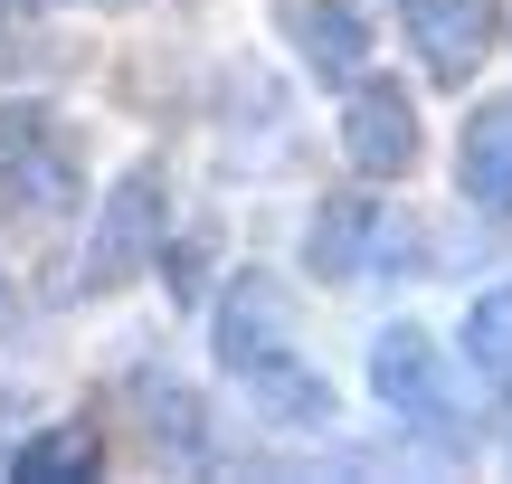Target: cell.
Here are the masks:
<instances>
[{"label": "cell", "mask_w": 512, "mask_h": 484, "mask_svg": "<svg viewBox=\"0 0 512 484\" xmlns=\"http://www.w3.org/2000/svg\"><path fill=\"white\" fill-rule=\"evenodd\" d=\"M370 390L389 399V418H399V428L437 437V447H456V437H465V390H456L446 352L418 333V323H389V333L370 342Z\"/></svg>", "instance_id": "cell-1"}, {"label": "cell", "mask_w": 512, "mask_h": 484, "mask_svg": "<svg viewBox=\"0 0 512 484\" xmlns=\"http://www.w3.org/2000/svg\"><path fill=\"white\" fill-rule=\"evenodd\" d=\"M162 238H171V181H162V162H133L124 181L105 190V209H95V238H86V295L133 285L152 257H162Z\"/></svg>", "instance_id": "cell-2"}, {"label": "cell", "mask_w": 512, "mask_h": 484, "mask_svg": "<svg viewBox=\"0 0 512 484\" xmlns=\"http://www.w3.org/2000/svg\"><path fill=\"white\" fill-rule=\"evenodd\" d=\"M418 105H408L389 76H351V95H342V152H351V171H370V181H399L408 162H418Z\"/></svg>", "instance_id": "cell-3"}, {"label": "cell", "mask_w": 512, "mask_h": 484, "mask_svg": "<svg viewBox=\"0 0 512 484\" xmlns=\"http://www.w3.org/2000/svg\"><path fill=\"white\" fill-rule=\"evenodd\" d=\"M399 19H408L437 86H475V67L503 38V0H399Z\"/></svg>", "instance_id": "cell-4"}, {"label": "cell", "mask_w": 512, "mask_h": 484, "mask_svg": "<svg viewBox=\"0 0 512 484\" xmlns=\"http://www.w3.org/2000/svg\"><path fill=\"white\" fill-rule=\"evenodd\" d=\"M209 352H219V371L228 380H247L256 361H275V352H294V295L275 276H247L219 295V323H209Z\"/></svg>", "instance_id": "cell-5"}, {"label": "cell", "mask_w": 512, "mask_h": 484, "mask_svg": "<svg viewBox=\"0 0 512 484\" xmlns=\"http://www.w3.org/2000/svg\"><path fill=\"white\" fill-rule=\"evenodd\" d=\"M0 200H29V209L76 200V162L38 105H0Z\"/></svg>", "instance_id": "cell-6"}, {"label": "cell", "mask_w": 512, "mask_h": 484, "mask_svg": "<svg viewBox=\"0 0 512 484\" xmlns=\"http://www.w3.org/2000/svg\"><path fill=\"white\" fill-rule=\"evenodd\" d=\"M285 38L313 76H361L370 57V10L361 0H285Z\"/></svg>", "instance_id": "cell-7"}, {"label": "cell", "mask_w": 512, "mask_h": 484, "mask_svg": "<svg viewBox=\"0 0 512 484\" xmlns=\"http://www.w3.org/2000/svg\"><path fill=\"white\" fill-rule=\"evenodd\" d=\"M456 181L475 209H494V219H512V95H494V105L465 114L456 133Z\"/></svg>", "instance_id": "cell-8"}, {"label": "cell", "mask_w": 512, "mask_h": 484, "mask_svg": "<svg viewBox=\"0 0 512 484\" xmlns=\"http://www.w3.org/2000/svg\"><path fill=\"white\" fill-rule=\"evenodd\" d=\"M304 266L323 285L380 266V209H370V200H323V209H313V228H304Z\"/></svg>", "instance_id": "cell-9"}, {"label": "cell", "mask_w": 512, "mask_h": 484, "mask_svg": "<svg viewBox=\"0 0 512 484\" xmlns=\"http://www.w3.org/2000/svg\"><path fill=\"white\" fill-rule=\"evenodd\" d=\"M247 399L275 418V428H332V380L313 371L304 352H275V361H256V371H247Z\"/></svg>", "instance_id": "cell-10"}, {"label": "cell", "mask_w": 512, "mask_h": 484, "mask_svg": "<svg viewBox=\"0 0 512 484\" xmlns=\"http://www.w3.org/2000/svg\"><path fill=\"white\" fill-rule=\"evenodd\" d=\"M95 466H105V437H95L86 418L38 428V437H19V447H10V475H29V484H76V475H95Z\"/></svg>", "instance_id": "cell-11"}, {"label": "cell", "mask_w": 512, "mask_h": 484, "mask_svg": "<svg viewBox=\"0 0 512 484\" xmlns=\"http://www.w3.org/2000/svg\"><path fill=\"white\" fill-rule=\"evenodd\" d=\"M465 361H475L484 380H503V390H512V285L475 295V314H465Z\"/></svg>", "instance_id": "cell-12"}, {"label": "cell", "mask_w": 512, "mask_h": 484, "mask_svg": "<svg viewBox=\"0 0 512 484\" xmlns=\"http://www.w3.org/2000/svg\"><path fill=\"white\" fill-rule=\"evenodd\" d=\"M143 418H152V437H181V447H200V399H190L181 380H171V390L152 380V390H143Z\"/></svg>", "instance_id": "cell-13"}, {"label": "cell", "mask_w": 512, "mask_h": 484, "mask_svg": "<svg viewBox=\"0 0 512 484\" xmlns=\"http://www.w3.org/2000/svg\"><path fill=\"white\" fill-rule=\"evenodd\" d=\"M200 257H209V228H190V238H181V257L162 247V266H171V285H181V295L200 285Z\"/></svg>", "instance_id": "cell-14"}, {"label": "cell", "mask_w": 512, "mask_h": 484, "mask_svg": "<svg viewBox=\"0 0 512 484\" xmlns=\"http://www.w3.org/2000/svg\"><path fill=\"white\" fill-rule=\"evenodd\" d=\"M57 0H0V57H10V29H29V19H48Z\"/></svg>", "instance_id": "cell-15"}, {"label": "cell", "mask_w": 512, "mask_h": 484, "mask_svg": "<svg viewBox=\"0 0 512 484\" xmlns=\"http://www.w3.org/2000/svg\"><path fill=\"white\" fill-rule=\"evenodd\" d=\"M0 323H10V295H0Z\"/></svg>", "instance_id": "cell-16"}]
</instances>
